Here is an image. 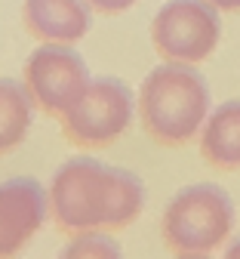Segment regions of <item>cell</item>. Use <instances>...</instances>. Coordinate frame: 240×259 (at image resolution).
I'll use <instances>...</instances> for the list:
<instances>
[{
	"mask_svg": "<svg viewBox=\"0 0 240 259\" xmlns=\"http://www.w3.org/2000/svg\"><path fill=\"white\" fill-rule=\"evenodd\" d=\"M145 185L132 170L108 167L95 157H68L50 182V216L56 229L114 232L142 216Z\"/></svg>",
	"mask_w": 240,
	"mask_h": 259,
	"instance_id": "6da1fadb",
	"label": "cell"
},
{
	"mask_svg": "<svg viewBox=\"0 0 240 259\" xmlns=\"http://www.w3.org/2000/svg\"><path fill=\"white\" fill-rule=\"evenodd\" d=\"M145 136L163 148L191 145L210 114V87L188 62H163L151 68L135 96Z\"/></svg>",
	"mask_w": 240,
	"mask_h": 259,
	"instance_id": "7a4b0ae2",
	"label": "cell"
},
{
	"mask_svg": "<svg viewBox=\"0 0 240 259\" xmlns=\"http://www.w3.org/2000/svg\"><path fill=\"white\" fill-rule=\"evenodd\" d=\"M234 201L213 182L185 185L166 204L160 232L173 256H210L228 244L234 232Z\"/></svg>",
	"mask_w": 240,
	"mask_h": 259,
	"instance_id": "3957f363",
	"label": "cell"
},
{
	"mask_svg": "<svg viewBox=\"0 0 240 259\" xmlns=\"http://www.w3.org/2000/svg\"><path fill=\"white\" fill-rule=\"evenodd\" d=\"M135 96L120 77L99 74L62 114V133L77 148H108L132 126Z\"/></svg>",
	"mask_w": 240,
	"mask_h": 259,
	"instance_id": "277c9868",
	"label": "cell"
},
{
	"mask_svg": "<svg viewBox=\"0 0 240 259\" xmlns=\"http://www.w3.org/2000/svg\"><path fill=\"white\" fill-rule=\"evenodd\" d=\"M222 40V19L210 0H166L151 22V44L166 62L197 65Z\"/></svg>",
	"mask_w": 240,
	"mask_h": 259,
	"instance_id": "5b68a950",
	"label": "cell"
},
{
	"mask_svg": "<svg viewBox=\"0 0 240 259\" xmlns=\"http://www.w3.org/2000/svg\"><path fill=\"white\" fill-rule=\"evenodd\" d=\"M25 87L31 93L34 105L46 111L50 117H59L71 108L83 90L89 87V68L83 56L74 50V44H43L25 59Z\"/></svg>",
	"mask_w": 240,
	"mask_h": 259,
	"instance_id": "8992f818",
	"label": "cell"
},
{
	"mask_svg": "<svg viewBox=\"0 0 240 259\" xmlns=\"http://www.w3.org/2000/svg\"><path fill=\"white\" fill-rule=\"evenodd\" d=\"M50 216V191L34 176L0 182V259L22 253Z\"/></svg>",
	"mask_w": 240,
	"mask_h": 259,
	"instance_id": "52a82bcc",
	"label": "cell"
},
{
	"mask_svg": "<svg viewBox=\"0 0 240 259\" xmlns=\"http://www.w3.org/2000/svg\"><path fill=\"white\" fill-rule=\"evenodd\" d=\"M86 0H25L22 25L43 44H77L89 31Z\"/></svg>",
	"mask_w": 240,
	"mask_h": 259,
	"instance_id": "ba28073f",
	"label": "cell"
},
{
	"mask_svg": "<svg viewBox=\"0 0 240 259\" xmlns=\"http://www.w3.org/2000/svg\"><path fill=\"white\" fill-rule=\"evenodd\" d=\"M200 154L216 170H240V99H228L207 114L200 130Z\"/></svg>",
	"mask_w": 240,
	"mask_h": 259,
	"instance_id": "9c48e42d",
	"label": "cell"
},
{
	"mask_svg": "<svg viewBox=\"0 0 240 259\" xmlns=\"http://www.w3.org/2000/svg\"><path fill=\"white\" fill-rule=\"evenodd\" d=\"M34 123V99L25 80L0 77V157L22 148Z\"/></svg>",
	"mask_w": 240,
	"mask_h": 259,
	"instance_id": "30bf717a",
	"label": "cell"
},
{
	"mask_svg": "<svg viewBox=\"0 0 240 259\" xmlns=\"http://www.w3.org/2000/svg\"><path fill=\"white\" fill-rule=\"evenodd\" d=\"M62 256H95V259H102V256H120V247L111 238L102 235V229H92V232H77V238L62 250Z\"/></svg>",
	"mask_w": 240,
	"mask_h": 259,
	"instance_id": "8fae6325",
	"label": "cell"
},
{
	"mask_svg": "<svg viewBox=\"0 0 240 259\" xmlns=\"http://www.w3.org/2000/svg\"><path fill=\"white\" fill-rule=\"evenodd\" d=\"M86 4L105 16H117V13H126L129 7H135L139 0H86Z\"/></svg>",
	"mask_w": 240,
	"mask_h": 259,
	"instance_id": "7c38bea8",
	"label": "cell"
},
{
	"mask_svg": "<svg viewBox=\"0 0 240 259\" xmlns=\"http://www.w3.org/2000/svg\"><path fill=\"white\" fill-rule=\"evenodd\" d=\"M210 4H213L219 13H222V10H225V13H234V10H240V0H210Z\"/></svg>",
	"mask_w": 240,
	"mask_h": 259,
	"instance_id": "4fadbf2b",
	"label": "cell"
}]
</instances>
